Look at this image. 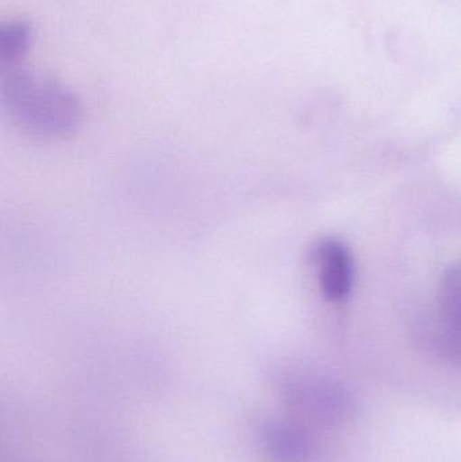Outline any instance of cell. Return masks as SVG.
Listing matches in <instances>:
<instances>
[{"label":"cell","mask_w":461,"mask_h":462,"mask_svg":"<svg viewBox=\"0 0 461 462\" xmlns=\"http://www.w3.org/2000/svg\"><path fill=\"white\" fill-rule=\"evenodd\" d=\"M2 100L10 118L38 137H65L81 121L75 94L40 70L11 67L3 76Z\"/></svg>","instance_id":"cell-1"},{"label":"cell","mask_w":461,"mask_h":462,"mask_svg":"<svg viewBox=\"0 0 461 462\" xmlns=\"http://www.w3.org/2000/svg\"><path fill=\"white\" fill-rule=\"evenodd\" d=\"M287 399L321 425L343 426L354 420L357 404L351 391L337 380L318 374L290 377Z\"/></svg>","instance_id":"cell-2"},{"label":"cell","mask_w":461,"mask_h":462,"mask_svg":"<svg viewBox=\"0 0 461 462\" xmlns=\"http://www.w3.org/2000/svg\"><path fill=\"white\" fill-rule=\"evenodd\" d=\"M313 254L325 298L333 303L348 299L355 273L354 260L348 247L337 239L324 238L317 244Z\"/></svg>","instance_id":"cell-3"},{"label":"cell","mask_w":461,"mask_h":462,"mask_svg":"<svg viewBox=\"0 0 461 462\" xmlns=\"http://www.w3.org/2000/svg\"><path fill=\"white\" fill-rule=\"evenodd\" d=\"M267 445L276 462H308L313 456V442L295 426L273 425L267 430Z\"/></svg>","instance_id":"cell-4"},{"label":"cell","mask_w":461,"mask_h":462,"mask_svg":"<svg viewBox=\"0 0 461 462\" xmlns=\"http://www.w3.org/2000/svg\"><path fill=\"white\" fill-rule=\"evenodd\" d=\"M420 337L430 352L461 366V331L451 328L438 317L421 326Z\"/></svg>","instance_id":"cell-5"},{"label":"cell","mask_w":461,"mask_h":462,"mask_svg":"<svg viewBox=\"0 0 461 462\" xmlns=\"http://www.w3.org/2000/svg\"><path fill=\"white\" fill-rule=\"evenodd\" d=\"M32 29L24 22H11L0 29V59L8 67H16L26 54Z\"/></svg>","instance_id":"cell-6"},{"label":"cell","mask_w":461,"mask_h":462,"mask_svg":"<svg viewBox=\"0 0 461 462\" xmlns=\"http://www.w3.org/2000/svg\"><path fill=\"white\" fill-rule=\"evenodd\" d=\"M441 319L461 331V263L447 274L444 282V314Z\"/></svg>","instance_id":"cell-7"}]
</instances>
